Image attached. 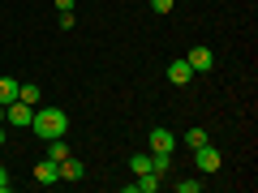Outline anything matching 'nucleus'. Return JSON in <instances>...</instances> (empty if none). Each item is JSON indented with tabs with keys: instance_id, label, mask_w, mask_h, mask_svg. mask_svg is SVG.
<instances>
[{
	"instance_id": "1",
	"label": "nucleus",
	"mask_w": 258,
	"mask_h": 193,
	"mask_svg": "<svg viewBox=\"0 0 258 193\" xmlns=\"http://www.w3.org/2000/svg\"><path fill=\"white\" fill-rule=\"evenodd\" d=\"M30 129H35L43 142L64 138V129H69V116H64L60 108H35V120H30Z\"/></svg>"
},
{
	"instance_id": "2",
	"label": "nucleus",
	"mask_w": 258,
	"mask_h": 193,
	"mask_svg": "<svg viewBox=\"0 0 258 193\" xmlns=\"http://www.w3.org/2000/svg\"><path fill=\"white\" fill-rule=\"evenodd\" d=\"M147 150H151V155H172V150H176V133L164 129V125L151 129V133H147Z\"/></svg>"
},
{
	"instance_id": "3",
	"label": "nucleus",
	"mask_w": 258,
	"mask_h": 193,
	"mask_svg": "<svg viewBox=\"0 0 258 193\" xmlns=\"http://www.w3.org/2000/svg\"><path fill=\"white\" fill-rule=\"evenodd\" d=\"M30 120H35V108H30V103L13 99L9 108H5V125L9 129H30Z\"/></svg>"
},
{
	"instance_id": "4",
	"label": "nucleus",
	"mask_w": 258,
	"mask_h": 193,
	"mask_svg": "<svg viewBox=\"0 0 258 193\" xmlns=\"http://www.w3.org/2000/svg\"><path fill=\"white\" fill-rule=\"evenodd\" d=\"M194 163H198V172H207V176H211V172H220V163H224V155H220V150L211 146V142H203V146L194 150Z\"/></svg>"
},
{
	"instance_id": "5",
	"label": "nucleus",
	"mask_w": 258,
	"mask_h": 193,
	"mask_svg": "<svg viewBox=\"0 0 258 193\" xmlns=\"http://www.w3.org/2000/svg\"><path fill=\"white\" fill-rule=\"evenodd\" d=\"M185 60H189L194 73H211V69H215V52H211V47H203V43L189 47V56H185Z\"/></svg>"
},
{
	"instance_id": "6",
	"label": "nucleus",
	"mask_w": 258,
	"mask_h": 193,
	"mask_svg": "<svg viewBox=\"0 0 258 193\" xmlns=\"http://www.w3.org/2000/svg\"><path fill=\"white\" fill-rule=\"evenodd\" d=\"M35 180H39V184H56V180H60V163L43 155V159L35 163Z\"/></svg>"
},
{
	"instance_id": "7",
	"label": "nucleus",
	"mask_w": 258,
	"mask_h": 193,
	"mask_svg": "<svg viewBox=\"0 0 258 193\" xmlns=\"http://www.w3.org/2000/svg\"><path fill=\"white\" fill-rule=\"evenodd\" d=\"M168 82H172V86H185V82H194V69H189V60H185V56H176V60L168 64Z\"/></svg>"
},
{
	"instance_id": "8",
	"label": "nucleus",
	"mask_w": 258,
	"mask_h": 193,
	"mask_svg": "<svg viewBox=\"0 0 258 193\" xmlns=\"http://www.w3.org/2000/svg\"><path fill=\"white\" fill-rule=\"evenodd\" d=\"M159 184H164V180H159V176H155V172H142V176H138V180H134V184H125V189H129V193H155V189H159Z\"/></svg>"
},
{
	"instance_id": "9",
	"label": "nucleus",
	"mask_w": 258,
	"mask_h": 193,
	"mask_svg": "<svg viewBox=\"0 0 258 193\" xmlns=\"http://www.w3.org/2000/svg\"><path fill=\"white\" fill-rule=\"evenodd\" d=\"M18 90H22V82H18V77H0V103H5V108H9V103L18 99Z\"/></svg>"
},
{
	"instance_id": "10",
	"label": "nucleus",
	"mask_w": 258,
	"mask_h": 193,
	"mask_svg": "<svg viewBox=\"0 0 258 193\" xmlns=\"http://www.w3.org/2000/svg\"><path fill=\"white\" fill-rule=\"evenodd\" d=\"M60 180H82V163H78L74 155L60 159Z\"/></svg>"
},
{
	"instance_id": "11",
	"label": "nucleus",
	"mask_w": 258,
	"mask_h": 193,
	"mask_svg": "<svg viewBox=\"0 0 258 193\" xmlns=\"http://www.w3.org/2000/svg\"><path fill=\"white\" fill-rule=\"evenodd\" d=\"M151 172L155 176H172V155H151Z\"/></svg>"
},
{
	"instance_id": "12",
	"label": "nucleus",
	"mask_w": 258,
	"mask_h": 193,
	"mask_svg": "<svg viewBox=\"0 0 258 193\" xmlns=\"http://www.w3.org/2000/svg\"><path fill=\"white\" fill-rule=\"evenodd\" d=\"M64 155H74V150L64 146V138H52V142H47V159H56V163H60Z\"/></svg>"
},
{
	"instance_id": "13",
	"label": "nucleus",
	"mask_w": 258,
	"mask_h": 193,
	"mask_svg": "<svg viewBox=\"0 0 258 193\" xmlns=\"http://www.w3.org/2000/svg\"><path fill=\"white\" fill-rule=\"evenodd\" d=\"M129 167H134V176H142V172H151V150H138V155L129 159Z\"/></svg>"
},
{
	"instance_id": "14",
	"label": "nucleus",
	"mask_w": 258,
	"mask_h": 193,
	"mask_svg": "<svg viewBox=\"0 0 258 193\" xmlns=\"http://www.w3.org/2000/svg\"><path fill=\"white\" fill-rule=\"evenodd\" d=\"M18 99H22V103H30V108H39V86H35V82H22Z\"/></svg>"
},
{
	"instance_id": "15",
	"label": "nucleus",
	"mask_w": 258,
	"mask_h": 193,
	"mask_svg": "<svg viewBox=\"0 0 258 193\" xmlns=\"http://www.w3.org/2000/svg\"><path fill=\"white\" fill-rule=\"evenodd\" d=\"M203 142H211V138H207V129H189V133H185V146H189V150H198Z\"/></svg>"
},
{
	"instance_id": "16",
	"label": "nucleus",
	"mask_w": 258,
	"mask_h": 193,
	"mask_svg": "<svg viewBox=\"0 0 258 193\" xmlns=\"http://www.w3.org/2000/svg\"><path fill=\"white\" fill-rule=\"evenodd\" d=\"M172 189L176 193H198V189H203V180H181V176H172Z\"/></svg>"
},
{
	"instance_id": "17",
	"label": "nucleus",
	"mask_w": 258,
	"mask_h": 193,
	"mask_svg": "<svg viewBox=\"0 0 258 193\" xmlns=\"http://www.w3.org/2000/svg\"><path fill=\"white\" fill-rule=\"evenodd\" d=\"M151 9H155V13H172L176 0H151Z\"/></svg>"
},
{
	"instance_id": "18",
	"label": "nucleus",
	"mask_w": 258,
	"mask_h": 193,
	"mask_svg": "<svg viewBox=\"0 0 258 193\" xmlns=\"http://www.w3.org/2000/svg\"><path fill=\"white\" fill-rule=\"evenodd\" d=\"M56 22H60L64 30H74V22H78V18H74V9H60V18H56Z\"/></svg>"
},
{
	"instance_id": "19",
	"label": "nucleus",
	"mask_w": 258,
	"mask_h": 193,
	"mask_svg": "<svg viewBox=\"0 0 258 193\" xmlns=\"http://www.w3.org/2000/svg\"><path fill=\"white\" fill-rule=\"evenodd\" d=\"M9 189V172H5V167H0V193Z\"/></svg>"
},
{
	"instance_id": "20",
	"label": "nucleus",
	"mask_w": 258,
	"mask_h": 193,
	"mask_svg": "<svg viewBox=\"0 0 258 193\" xmlns=\"http://www.w3.org/2000/svg\"><path fill=\"white\" fill-rule=\"evenodd\" d=\"M78 0H56V9H74Z\"/></svg>"
},
{
	"instance_id": "21",
	"label": "nucleus",
	"mask_w": 258,
	"mask_h": 193,
	"mask_svg": "<svg viewBox=\"0 0 258 193\" xmlns=\"http://www.w3.org/2000/svg\"><path fill=\"white\" fill-rule=\"evenodd\" d=\"M5 142H9V125H0V146H5Z\"/></svg>"
},
{
	"instance_id": "22",
	"label": "nucleus",
	"mask_w": 258,
	"mask_h": 193,
	"mask_svg": "<svg viewBox=\"0 0 258 193\" xmlns=\"http://www.w3.org/2000/svg\"><path fill=\"white\" fill-rule=\"evenodd\" d=\"M0 125H5V103H0Z\"/></svg>"
}]
</instances>
